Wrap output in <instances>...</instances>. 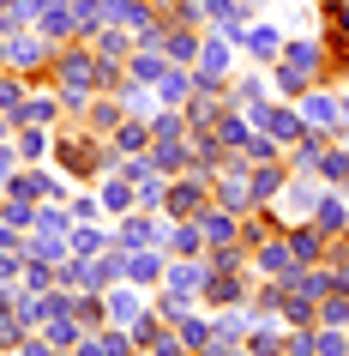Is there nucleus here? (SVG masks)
Returning a JSON list of instances; mask_svg holds the SVG:
<instances>
[{"label":"nucleus","mask_w":349,"mask_h":356,"mask_svg":"<svg viewBox=\"0 0 349 356\" xmlns=\"http://www.w3.org/2000/svg\"><path fill=\"white\" fill-rule=\"evenodd\" d=\"M301 121H313V127H343V103H331V97H307V103H301Z\"/></svg>","instance_id":"obj_1"},{"label":"nucleus","mask_w":349,"mask_h":356,"mask_svg":"<svg viewBox=\"0 0 349 356\" xmlns=\"http://www.w3.org/2000/svg\"><path fill=\"white\" fill-rule=\"evenodd\" d=\"M259 121H265V127H271V139L277 145H289V139H301V115H289V109H259Z\"/></svg>","instance_id":"obj_2"},{"label":"nucleus","mask_w":349,"mask_h":356,"mask_svg":"<svg viewBox=\"0 0 349 356\" xmlns=\"http://www.w3.org/2000/svg\"><path fill=\"white\" fill-rule=\"evenodd\" d=\"M229 73V42H205V67H199V85H217Z\"/></svg>","instance_id":"obj_3"},{"label":"nucleus","mask_w":349,"mask_h":356,"mask_svg":"<svg viewBox=\"0 0 349 356\" xmlns=\"http://www.w3.org/2000/svg\"><path fill=\"white\" fill-rule=\"evenodd\" d=\"M247 49H253V55H277V49H283V31H277V24H253V31H247Z\"/></svg>","instance_id":"obj_4"},{"label":"nucleus","mask_w":349,"mask_h":356,"mask_svg":"<svg viewBox=\"0 0 349 356\" xmlns=\"http://www.w3.org/2000/svg\"><path fill=\"white\" fill-rule=\"evenodd\" d=\"M259 266H265V272H295V248L265 242V248H259Z\"/></svg>","instance_id":"obj_5"},{"label":"nucleus","mask_w":349,"mask_h":356,"mask_svg":"<svg viewBox=\"0 0 349 356\" xmlns=\"http://www.w3.org/2000/svg\"><path fill=\"white\" fill-rule=\"evenodd\" d=\"M199 229L211 236V242H229V236H235V218H229V211H205Z\"/></svg>","instance_id":"obj_6"},{"label":"nucleus","mask_w":349,"mask_h":356,"mask_svg":"<svg viewBox=\"0 0 349 356\" xmlns=\"http://www.w3.org/2000/svg\"><path fill=\"white\" fill-rule=\"evenodd\" d=\"M283 181H289V175H283L277 163H271V169H259V175H253V200H271V193L283 188Z\"/></svg>","instance_id":"obj_7"},{"label":"nucleus","mask_w":349,"mask_h":356,"mask_svg":"<svg viewBox=\"0 0 349 356\" xmlns=\"http://www.w3.org/2000/svg\"><path fill=\"white\" fill-rule=\"evenodd\" d=\"M157 85H163V103H181V97L193 91V79H187L181 67H175V73H163V79H157Z\"/></svg>","instance_id":"obj_8"},{"label":"nucleus","mask_w":349,"mask_h":356,"mask_svg":"<svg viewBox=\"0 0 349 356\" xmlns=\"http://www.w3.org/2000/svg\"><path fill=\"white\" fill-rule=\"evenodd\" d=\"M109 314L114 320H139V296H133V290H114V296H109Z\"/></svg>","instance_id":"obj_9"},{"label":"nucleus","mask_w":349,"mask_h":356,"mask_svg":"<svg viewBox=\"0 0 349 356\" xmlns=\"http://www.w3.org/2000/svg\"><path fill=\"white\" fill-rule=\"evenodd\" d=\"M319 169H325L337 188H349V151H343V157H331V151H325V157H319Z\"/></svg>","instance_id":"obj_10"},{"label":"nucleus","mask_w":349,"mask_h":356,"mask_svg":"<svg viewBox=\"0 0 349 356\" xmlns=\"http://www.w3.org/2000/svg\"><path fill=\"white\" fill-rule=\"evenodd\" d=\"M319 242H325V236H313V229H295V260H313V254H319Z\"/></svg>","instance_id":"obj_11"},{"label":"nucleus","mask_w":349,"mask_h":356,"mask_svg":"<svg viewBox=\"0 0 349 356\" xmlns=\"http://www.w3.org/2000/svg\"><path fill=\"white\" fill-rule=\"evenodd\" d=\"M151 236H157V229H151L145 218H133V224L121 229V248H139V242H151Z\"/></svg>","instance_id":"obj_12"},{"label":"nucleus","mask_w":349,"mask_h":356,"mask_svg":"<svg viewBox=\"0 0 349 356\" xmlns=\"http://www.w3.org/2000/svg\"><path fill=\"white\" fill-rule=\"evenodd\" d=\"M127 272H133L139 284H151V278H157V254H133V260H127Z\"/></svg>","instance_id":"obj_13"},{"label":"nucleus","mask_w":349,"mask_h":356,"mask_svg":"<svg viewBox=\"0 0 349 356\" xmlns=\"http://www.w3.org/2000/svg\"><path fill=\"white\" fill-rule=\"evenodd\" d=\"M319 314L331 320V326H349V296H325V308Z\"/></svg>","instance_id":"obj_14"},{"label":"nucleus","mask_w":349,"mask_h":356,"mask_svg":"<svg viewBox=\"0 0 349 356\" xmlns=\"http://www.w3.org/2000/svg\"><path fill=\"white\" fill-rule=\"evenodd\" d=\"M169 278H175V290H199V284H205V272H199V266H175Z\"/></svg>","instance_id":"obj_15"},{"label":"nucleus","mask_w":349,"mask_h":356,"mask_svg":"<svg viewBox=\"0 0 349 356\" xmlns=\"http://www.w3.org/2000/svg\"><path fill=\"white\" fill-rule=\"evenodd\" d=\"M289 60H295V67H301V73H307V67H319V60H325V55H319L313 42H295V49H289Z\"/></svg>","instance_id":"obj_16"},{"label":"nucleus","mask_w":349,"mask_h":356,"mask_svg":"<svg viewBox=\"0 0 349 356\" xmlns=\"http://www.w3.org/2000/svg\"><path fill=\"white\" fill-rule=\"evenodd\" d=\"M114 145H121V151H139V145H145V127H133V121H127V127H114Z\"/></svg>","instance_id":"obj_17"},{"label":"nucleus","mask_w":349,"mask_h":356,"mask_svg":"<svg viewBox=\"0 0 349 356\" xmlns=\"http://www.w3.org/2000/svg\"><path fill=\"white\" fill-rule=\"evenodd\" d=\"M163 49H169V60H187V55H193V37H181V31H169V37H163Z\"/></svg>","instance_id":"obj_18"},{"label":"nucleus","mask_w":349,"mask_h":356,"mask_svg":"<svg viewBox=\"0 0 349 356\" xmlns=\"http://www.w3.org/2000/svg\"><path fill=\"white\" fill-rule=\"evenodd\" d=\"M127 200H133V188H127V181H109V188H103V206H109V211H121Z\"/></svg>","instance_id":"obj_19"},{"label":"nucleus","mask_w":349,"mask_h":356,"mask_svg":"<svg viewBox=\"0 0 349 356\" xmlns=\"http://www.w3.org/2000/svg\"><path fill=\"white\" fill-rule=\"evenodd\" d=\"M96 248H103V236H96V229H78V236H73V254H78V260H85V254H96Z\"/></svg>","instance_id":"obj_20"},{"label":"nucleus","mask_w":349,"mask_h":356,"mask_svg":"<svg viewBox=\"0 0 349 356\" xmlns=\"http://www.w3.org/2000/svg\"><path fill=\"white\" fill-rule=\"evenodd\" d=\"M247 200H253V193L241 188V181H223V206H229V211H235V206H247Z\"/></svg>","instance_id":"obj_21"},{"label":"nucleus","mask_w":349,"mask_h":356,"mask_svg":"<svg viewBox=\"0 0 349 356\" xmlns=\"http://www.w3.org/2000/svg\"><path fill=\"white\" fill-rule=\"evenodd\" d=\"M133 73H139V79H163V60H157V55H139V60H133Z\"/></svg>","instance_id":"obj_22"},{"label":"nucleus","mask_w":349,"mask_h":356,"mask_svg":"<svg viewBox=\"0 0 349 356\" xmlns=\"http://www.w3.org/2000/svg\"><path fill=\"white\" fill-rule=\"evenodd\" d=\"M217 133L229 139V145H247V121H217Z\"/></svg>","instance_id":"obj_23"},{"label":"nucleus","mask_w":349,"mask_h":356,"mask_svg":"<svg viewBox=\"0 0 349 356\" xmlns=\"http://www.w3.org/2000/svg\"><path fill=\"white\" fill-rule=\"evenodd\" d=\"M205 296H211V302H235V278H217V284H205Z\"/></svg>","instance_id":"obj_24"},{"label":"nucleus","mask_w":349,"mask_h":356,"mask_svg":"<svg viewBox=\"0 0 349 356\" xmlns=\"http://www.w3.org/2000/svg\"><path fill=\"white\" fill-rule=\"evenodd\" d=\"M37 229H42V236H60V229H67V218H60V211H37Z\"/></svg>","instance_id":"obj_25"},{"label":"nucleus","mask_w":349,"mask_h":356,"mask_svg":"<svg viewBox=\"0 0 349 356\" xmlns=\"http://www.w3.org/2000/svg\"><path fill=\"white\" fill-rule=\"evenodd\" d=\"M277 85H283V91H301L307 79H301V67H277Z\"/></svg>","instance_id":"obj_26"},{"label":"nucleus","mask_w":349,"mask_h":356,"mask_svg":"<svg viewBox=\"0 0 349 356\" xmlns=\"http://www.w3.org/2000/svg\"><path fill=\"white\" fill-rule=\"evenodd\" d=\"M42 24H49V37H67V13H60V6H49V13H42Z\"/></svg>","instance_id":"obj_27"},{"label":"nucleus","mask_w":349,"mask_h":356,"mask_svg":"<svg viewBox=\"0 0 349 356\" xmlns=\"http://www.w3.org/2000/svg\"><path fill=\"white\" fill-rule=\"evenodd\" d=\"M49 115H55V103H49V97H37V103H24V121H49Z\"/></svg>","instance_id":"obj_28"},{"label":"nucleus","mask_w":349,"mask_h":356,"mask_svg":"<svg viewBox=\"0 0 349 356\" xmlns=\"http://www.w3.org/2000/svg\"><path fill=\"white\" fill-rule=\"evenodd\" d=\"M181 332H187V344H211V326H205V320H187Z\"/></svg>","instance_id":"obj_29"},{"label":"nucleus","mask_w":349,"mask_h":356,"mask_svg":"<svg viewBox=\"0 0 349 356\" xmlns=\"http://www.w3.org/2000/svg\"><path fill=\"white\" fill-rule=\"evenodd\" d=\"M121 49H127V37H121V31L109 24V31H103V55H121Z\"/></svg>","instance_id":"obj_30"},{"label":"nucleus","mask_w":349,"mask_h":356,"mask_svg":"<svg viewBox=\"0 0 349 356\" xmlns=\"http://www.w3.org/2000/svg\"><path fill=\"white\" fill-rule=\"evenodd\" d=\"M343 350H349V344H343L337 332H325V338H319V356H343Z\"/></svg>","instance_id":"obj_31"},{"label":"nucleus","mask_w":349,"mask_h":356,"mask_svg":"<svg viewBox=\"0 0 349 356\" xmlns=\"http://www.w3.org/2000/svg\"><path fill=\"white\" fill-rule=\"evenodd\" d=\"M157 356H181V344L175 338H157Z\"/></svg>","instance_id":"obj_32"},{"label":"nucleus","mask_w":349,"mask_h":356,"mask_svg":"<svg viewBox=\"0 0 349 356\" xmlns=\"http://www.w3.org/2000/svg\"><path fill=\"white\" fill-rule=\"evenodd\" d=\"M331 19H337V31H349V6H337V13H331Z\"/></svg>","instance_id":"obj_33"},{"label":"nucleus","mask_w":349,"mask_h":356,"mask_svg":"<svg viewBox=\"0 0 349 356\" xmlns=\"http://www.w3.org/2000/svg\"><path fill=\"white\" fill-rule=\"evenodd\" d=\"M24 356H55V350H49V344H24Z\"/></svg>","instance_id":"obj_34"},{"label":"nucleus","mask_w":349,"mask_h":356,"mask_svg":"<svg viewBox=\"0 0 349 356\" xmlns=\"http://www.w3.org/2000/svg\"><path fill=\"white\" fill-rule=\"evenodd\" d=\"M343 121H349V97H343Z\"/></svg>","instance_id":"obj_35"},{"label":"nucleus","mask_w":349,"mask_h":356,"mask_svg":"<svg viewBox=\"0 0 349 356\" xmlns=\"http://www.w3.org/2000/svg\"><path fill=\"white\" fill-rule=\"evenodd\" d=\"M0 139H6V121H0Z\"/></svg>","instance_id":"obj_36"},{"label":"nucleus","mask_w":349,"mask_h":356,"mask_svg":"<svg viewBox=\"0 0 349 356\" xmlns=\"http://www.w3.org/2000/svg\"><path fill=\"white\" fill-rule=\"evenodd\" d=\"M229 356H241V350H229Z\"/></svg>","instance_id":"obj_37"}]
</instances>
